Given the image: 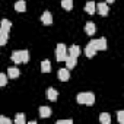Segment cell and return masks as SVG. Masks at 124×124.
<instances>
[{"mask_svg": "<svg viewBox=\"0 0 124 124\" xmlns=\"http://www.w3.org/2000/svg\"><path fill=\"white\" fill-rule=\"evenodd\" d=\"M15 123H16V124H25V123H26L25 115H23V114H18V115L15 117Z\"/></svg>", "mask_w": 124, "mask_h": 124, "instance_id": "obj_22", "label": "cell"}, {"mask_svg": "<svg viewBox=\"0 0 124 124\" xmlns=\"http://www.w3.org/2000/svg\"><path fill=\"white\" fill-rule=\"evenodd\" d=\"M99 121H101V124H109V123H111V117H109V114L102 112V114L99 115Z\"/></svg>", "mask_w": 124, "mask_h": 124, "instance_id": "obj_21", "label": "cell"}, {"mask_svg": "<svg viewBox=\"0 0 124 124\" xmlns=\"http://www.w3.org/2000/svg\"><path fill=\"white\" fill-rule=\"evenodd\" d=\"M67 48L64 44H57V50H55V58L57 61H64L67 58Z\"/></svg>", "mask_w": 124, "mask_h": 124, "instance_id": "obj_3", "label": "cell"}, {"mask_svg": "<svg viewBox=\"0 0 124 124\" xmlns=\"http://www.w3.org/2000/svg\"><path fill=\"white\" fill-rule=\"evenodd\" d=\"M115 0H107V3H114Z\"/></svg>", "mask_w": 124, "mask_h": 124, "instance_id": "obj_27", "label": "cell"}, {"mask_svg": "<svg viewBox=\"0 0 124 124\" xmlns=\"http://www.w3.org/2000/svg\"><path fill=\"white\" fill-rule=\"evenodd\" d=\"M85 10H86L89 15H93V13H95V10H96V3H95V2H92V0H91V2H88V3L85 5Z\"/></svg>", "mask_w": 124, "mask_h": 124, "instance_id": "obj_10", "label": "cell"}, {"mask_svg": "<svg viewBox=\"0 0 124 124\" xmlns=\"http://www.w3.org/2000/svg\"><path fill=\"white\" fill-rule=\"evenodd\" d=\"M41 22H42L44 25H51V23H53V16H51V13H50L48 10H45V12L42 13V16H41Z\"/></svg>", "mask_w": 124, "mask_h": 124, "instance_id": "obj_6", "label": "cell"}, {"mask_svg": "<svg viewBox=\"0 0 124 124\" xmlns=\"http://www.w3.org/2000/svg\"><path fill=\"white\" fill-rule=\"evenodd\" d=\"M6 83H8V75L0 73V86H5Z\"/></svg>", "mask_w": 124, "mask_h": 124, "instance_id": "obj_23", "label": "cell"}, {"mask_svg": "<svg viewBox=\"0 0 124 124\" xmlns=\"http://www.w3.org/2000/svg\"><path fill=\"white\" fill-rule=\"evenodd\" d=\"M39 115H41V118H48L51 115V108L50 107H39Z\"/></svg>", "mask_w": 124, "mask_h": 124, "instance_id": "obj_15", "label": "cell"}, {"mask_svg": "<svg viewBox=\"0 0 124 124\" xmlns=\"http://www.w3.org/2000/svg\"><path fill=\"white\" fill-rule=\"evenodd\" d=\"M78 104H83V105H93L95 104V95L92 92H82L76 96Z\"/></svg>", "mask_w": 124, "mask_h": 124, "instance_id": "obj_2", "label": "cell"}, {"mask_svg": "<svg viewBox=\"0 0 124 124\" xmlns=\"http://www.w3.org/2000/svg\"><path fill=\"white\" fill-rule=\"evenodd\" d=\"M96 9H98V12H99L101 16H107L108 15V10H109L107 3H98L96 5Z\"/></svg>", "mask_w": 124, "mask_h": 124, "instance_id": "obj_9", "label": "cell"}, {"mask_svg": "<svg viewBox=\"0 0 124 124\" xmlns=\"http://www.w3.org/2000/svg\"><path fill=\"white\" fill-rule=\"evenodd\" d=\"M58 79L61 82H67L70 79V73H69V69H60L58 70Z\"/></svg>", "mask_w": 124, "mask_h": 124, "instance_id": "obj_5", "label": "cell"}, {"mask_svg": "<svg viewBox=\"0 0 124 124\" xmlns=\"http://www.w3.org/2000/svg\"><path fill=\"white\" fill-rule=\"evenodd\" d=\"M12 28V22L9 19H2V22H0V29H3L5 32H9Z\"/></svg>", "mask_w": 124, "mask_h": 124, "instance_id": "obj_13", "label": "cell"}, {"mask_svg": "<svg viewBox=\"0 0 124 124\" xmlns=\"http://www.w3.org/2000/svg\"><path fill=\"white\" fill-rule=\"evenodd\" d=\"M15 10L16 12H25L26 10V2L25 0H18L15 3Z\"/></svg>", "mask_w": 124, "mask_h": 124, "instance_id": "obj_12", "label": "cell"}, {"mask_svg": "<svg viewBox=\"0 0 124 124\" xmlns=\"http://www.w3.org/2000/svg\"><path fill=\"white\" fill-rule=\"evenodd\" d=\"M41 72L42 73L51 72V63H50V60H44L42 63H41Z\"/></svg>", "mask_w": 124, "mask_h": 124, "instance_id": "obj_16", "label": "cell"}, {"mask_svg": "<svg viewBox=\"0 0 124 124\" xmlns=\"http://www.w3.org/2000/svg\"><path fill=\"white\" fill-rule=\"evenodd\" d=\"M8 75H9V78H12V79H16V78H19L21 72H19V69H16V67H9V70H8Z\"/></svg>", "mask_w": 124, "mask_h": 124, "instance_id": "obj_18", "label": "cell"}, {"mask_svg": "<svg viewBox=\"0 0 124 124\" xmlns=\"http://www.w3.org/2000/svg\"><path fill=\"white\" fill-rule=\"evenodd\" d=\"M47 98H48L51 102H54V101H57V98H58V92H57L54 88H48V89H47Z\"/></svg>", "mask_w": 124, "mask_h": 124, "instance_id": "obj_8", "label": "cell"}, {"mask_svg": "<svg viewBox=\"0 0 124 124\" xmlns=\"http://www.w3.org/2000/svg\"><path fill=\"white\" fill-rule=\"evenodd\" d=\"M91 44L95 47L96 51H98V50H107V39H105L104 37H101V38H98V39H92Z\"/></svg>", "mask_w": 124, "mask_h": 124, "instance_id": "obj_4", "label": "cell"}, {"mask_svg": "<svg viewBox=\"0 0 124 124\" xmlns=\"http://www.w3.org/2000/svg\"><path fill=\"white\" fill-rule=\"evenodd\" d=\"M67 54L72 55V57H75V58H78L79 54H80V47L79 45H72L70 48H67Z\"/></svg>", "mask_w": 124, "mask_h": 124, "instance_id": "obj_7", "label": "cell"}, {"mask_svg": "<svg viewBox=\"0 0 124 124\" xmlns=\"http://www.w3.org/2000/svg\"><path fill=\"white\" fill-rule=\"evenodd\" d=\"M57 123H58V124H63V123H66V124H72L73 120H57Z\"/></svg>", "mask_w": 124, "mask_h": 124, "instance_id": "obj_26", "label": "cell"}, {"mask_svg": "<svg viewBox=\"0 0 124 124\" xmlns=\"http://www.w3.org/2000/svg\"><path fill=\"white\" fill-rule=\"evenodd\" d=\"M12 60H13V63H16V64L28 63V60H29V53H28V50L13 51V53H12Z\"/></svg>", "mask_w": 124, "mask_h": 124, "instance_id": "obj_1", "label": "cell"}, {"mask_svg": "<svg viewBox=\"0 0 124 124\" xmlns=\"http://www.w3.org/2000/svg\"><path fill=\"white\" fill-rule=\"evenodd\" d=\"M95 53H96V50H95V47L89 42L88 45H86V48H85V54H86V57H89V58H92L93 55H95Z\"/></svg>", "mask_w": 124, "mask_h": 124, "instance_id": "obj_14", "label": "cell"}, {"mask_svg": "<svg viewBox=\"0 0 124 124\" xmlns=\"http://www.w3.org/2000/svg\"><path fill=\"white\" fill-rule=\"evenodd\" d=\"M117 120H118L120 124L124 123V111H118V112H117Z\"/></svg>", "mask_w": 124, "mask_h": 124, "instance_id": "obj_24", "label": "cell"}, {"mask_svg": "<svg viewBox=\"0 0 124 124\" xmlns=\"http://www.w3.org/2000/svg\"><path fill=\"white\" fill-rule=\"evenodd\" d=\"M12 121L8 117H0V124H10Z\"/></svg>", "mask_w": 124, "mask_h": 124, "instance_id": "obj_25", "label": "cell"}, {"mask_svg": "<svg viewBox=\"0 0 124 124\" xmlns=\"http://www.w3.org/2000/svg\"><path fill=\"white\" fill-rule=\"evenodd\" d=\"M9 39V32H5L3 29H0V45H5Z\"/></svg>", "mask_w": 124, "mask_h": 124, "instance_id": "obj_20", "label": "cell"}, {"mask_svg": "<svg viewBox=\"0 0 124 124\" xmlns=\"http://www.w3.org/2000/svg\"><path fill=\"white\" fill-rule=\"evenodd\" d=\"M61 8L64 10H72L73 9V0H61Z\"/></svg>", "mask_w": 124, "mask_h": 124, "instance_id": "obj_19", "label": "cell"}, {"mask_svg": "<svg viewBox=\"0 0 124 124\" xmlns=\"http://www.w3.org/2000/svg\"><path fill=\"white\" fill-rule=\"evenodd\" d=\"M85 32H86L88 35H93V34L96 32V26H95V23H93V22H88V23L85 25Z\"/></svg>", "mask_w": 124, "mask_h": 124, "instance_id": "obj_11", "label": "cell"}, {"mask_svg": "<svg viewBox=\"0 0 124 124\" xmlns=\"http://www.w3.org/2000/svg\"><path fill=\"white\" fill-rule=\"evenodd\" d=\"M66 61V66H67V69L70 70V69H73L75 66H76V58L75 57H72V55H67V58L64 60Z\"/></svg>", "mask_w": 124, "mask_h": 124, "instance_id": "obj_17", "label": "cell"}]
</instances>
